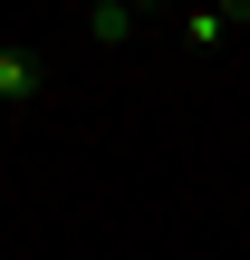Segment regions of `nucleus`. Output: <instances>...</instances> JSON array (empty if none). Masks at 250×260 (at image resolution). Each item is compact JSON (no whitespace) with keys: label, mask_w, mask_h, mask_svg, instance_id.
Instances as JSON below:
<instances>
[{"label":"nucleus","mask_w":250,"mask_h":260,"mask_svg":"<svg viewBox=\"0 0 250 260\" xmlns=\"http://www.w3.org/2000/svg\"><path fill=\"white\" fill-rule=\"evenodd\" d=\"M29 96H39V58H29V48H0V116L29 106Z\"/></svg>","instance_id":"f257e3e1"},{"label":"nucleus","mask_w":250,"mask_h":260,"mask_svg":"<svg viewBox=\"0 0 250 260\" xmlns=\"http://www.w3.org/2000/svg\"><path fill=\"white\" fill-rule=\"evenodd\" d=\"M231 19H241V10H183V19H173V39H183V48H222V39H231Z\"/></svg>","instance_id":"f03ea898"},{"label":"nucleus","mask_w":250,"mask_h":260,"mask_svg":"<svg viewBox=\"0 0 250 260\" xmlns=\"http://www.w3.org/2000/svg\"><path fill=\"white\" fill-rule=\"evenodd\" d=\"M135 29H145V19H135L125 0H96V10H87V39H106V48H116V39H135Z\"/></svg>","instance_id":"7ed1b4c3"}]
</instances>
